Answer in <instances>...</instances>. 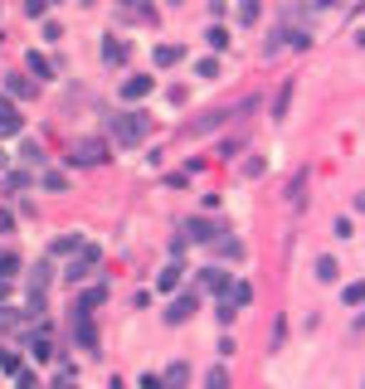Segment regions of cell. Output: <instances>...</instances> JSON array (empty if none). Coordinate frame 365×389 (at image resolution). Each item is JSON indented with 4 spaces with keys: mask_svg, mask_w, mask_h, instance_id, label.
<instances>
[{
    "mask_svg": "<svg viewBox=\"0 0 365 389\" xmlns=\"http://www.w3.org/2000/svg\"><path fill=\"white\" fill-rule=\"evenodd\" d=\"M205 389H229V365H215V370L205 375Z\"/></svg>",
    "mask_w": 365,
    "mask_h": 389,
    "instance_id": "7402d4cb",
    "label": "cell"
},
{
    "mask_svg": "<svg viewBox=\"0 0 365 389\" xmlns=\"http://www.w3.org/2000/svg\"><path fill=\"white\" fill-rule=\"evenodd\" d=\"M225 229H215V224H205V219H185V239L190 244H215Z\"/></svg>",
    "mask_w": 365,
    "mask_h": 389,
    "instance_id": "52a82bcc",
    "label": "cell"
},
{
    "mask_svg": "<svg viewBox=\"0 0 365 389\" xmlns=\"http://www.w3.org/2000/svg\"><path fill=\"white\" fill-rule=\"evenodd\" d=\"M49 5H54V0H25V15L39 20V15H49Z\"/></svg>",
    "mask_w": 365,
    "mask_h": 389,
    "instance_id": "d6a6232c",
    "label": "cell"
},
{
    "mask_svg": "<svg viewBox=\"0 0 365 389\" xmlns=\"http://www.w3.org/2000/svg\"><path fill=\"white\" fill-rule=\"evenodd\" d=\"M287 108H292V78H287V83L278 88V98H273V117L282 122V117H287Z\"/></svg>",
    "mask_w": 365,
    "mask_h": 389,
    "instance_id": "9a60e30c",
    "label": "cell"
},
{
    "mask_svg": "<svg viewBox=\"0 0 365 389\" xmlns=\"http://www.w3.org/2000/svg\"><path fill=\"white\" fill-rule=\"evenodd\" d=\"M258 15H263V5H258V0H239V25H253Z\"/></svg>",
    "mask_w": 365,
    "mask_h": 389,
    "instance_id": "cb8c5ba5",
    "label": "cell"
},
{
    "mask_svg": "<svg viewBox=\"0 0 365 389\" xmlns=\"http://www.w3.org/2000/svg\"><path fill=\"white\" fill-rule=\"evenodd\" d=\"M195 73H200V78H220V58H200Z\"/></svg>",
    "mask_w": 365,
    "mask_h": 389,
    "instance_id": "1f68e13d",
    "label": "cell"
},
{
    "mask_svg": "<svg viewBox=\"0 0 365 389\" xmlns=\"http://www.w3.org/2000/svg\"><path fill=\"white\" fill-rule=\"evenodd\" d=\"M20 161H25V166H44V146H39V141H25V146H20Z\"/></svg>",
    "mask_w": 365,
    "mask_h": 389,
    "instance_id": "e0dca14e",
    "label": "cell"
},
{
    "mask_svg": "<svg viewBox=\"0 0 365 389\" xmlns=\"http://www.w3.org/2000/svg\"><path fill=\"white\" fill-rule=\"evenodd\" d=\"M146 132H151V117H146V112H122V117H113L117 146H137V141H146Z\"/></svg>",
    "mask_w": 365,
    "mask_h": 389,
    "instance_id": "6da1fadb",
    "label": "cell"
},
{
    "mask_svg": "<svg viewBox=\"0 0 365 389\" xmlns=\"http://www.w3.org/2000/svg\"><path fill=\"white\" fill-rule=\"evenodd\" d=\"M0 234H15V214H10L5 204H0Z\"/></svg>",
    "mask_w": 365,
    "mask_h": 389,
    "instance_id": "d590c367",
    "label": "cell"
},
{
    "mask_svg": "<svg viewBox=\"0 0 365 389\" xmlns=\"http://www.w3.org/2000/svg\"><path fill=\"white\" fill-rule=\"evenodd\" d=\"M0 170H10V156H5V151H0Z\"/></svg>",
    "mask_w": 365,
    "mask_h": 389,
    "instance_id": "60d3db41",
    "label": "cell"
},
{
    "mask_svg": "<svg viewBox=\"0 0 365 389\" xmlns=\"http://www.w3.org/2000/svg\"><path fill=\"white\" fill-rule=\"evenodd\" d=\"M5 292H10V278H0V297H5Z\"/></svg>",
    "mask_w": 365,
    "mask_h": 389,
    "instance_id": "ab89813d",
    "label": "cell"
},
{
    "mask_svg": "<svg viewBox=\"0 0 365 389\" xmlns=\"http://www.w3.org/2000/svg\"><path fill=\"white\" fill-rule=\"evenodd\" d=\"M151 88H156V78H141V73H132V78L122 83V98H127V103H141Z\"/></svg>",
    "mask_w": 365,
    "mask_h": 389,
    "instance_id": "ba28073f",
    "label": "cell"
},
{
    "mask_svg": "<svg viewBox=\"0 0 365 389\" xmlns=\"http://www.w3.org/2000/svg\"><path fill=\"white\" fill-rule=\"evenodd\" d=\"M312 5H336V0H312Z\"/></svg>",
    "mask_w": 365,
    "mask_h": 389,
    "instance_id": "7bdbcfd3",
    "label": "cell"
},
{
    "mask_svg": "<svg viewBox=\"0 0 365 389\" xmlns=\"http://www.w3.org/2000/svg\"><path fill=\"white\" fill-rule=\"evenodd\" d=\"M341 302H346V306L365 302V282H351V287H346V292H341Z\"/></svg>",
    "mask_w": 365,
    "mask_h": 389,
    "instance_id": "83f0119b",
    "label": "cell"
},
{
    "mask_svg": "<svg viewBox=\"0 0 365 389\" xmlns=\"http://www.w3.org/2000/svg\"><path fill=\"white\" fill-rule=\"evenodd\" d=\"M180 273H185L180 263H170V268H161V278H156V292H175V287H180Z\"/></svg>",
    "mask_w": 365,
    "mask_h": 389,
    "instance_id": "4fadbf2b",
    "label": "cell"
},
{
    "mask_svg": "<svg viewBox=\"0 0 365 389\" xmlns=\"http://www.w3.org/2000/svg\"><path fill=\"white\" fill-rule=\"evenodd\" d=\"M356 209H365V194H356Z\"/></svg>",
    "mask_w": 365,
    "mask_h": 389,
    "instance_id": "b9f144b4",
    "label": "cell"
},
{
    "mask_svg": "<svg viewBox=\"0 0 365 389\" xmlns=\"http://www.w3.org/2000/svg\"><path fill=\"white\" fill-rule=\"evenodd\" d=\"M195 311H200V292L190 287V292H180V297L166 306V326H185V321H190Z\"/></svg>",
    "mask_w": 365,
    "mask_h": 389,
    "instance_id": "277c9868",
    "label": "cell"
},
{
    "mask_svg": "<svg viewBox=\"0 0 365 389\" xmlns=\"http://www.w3.org/2000/svg\"><path fill=\"white\" fill-rule=\"evenodd\" d=\"M108 161V141L103 137H83L68 146V166H103Z\"/></svg>",
    "mask_w": 365,
    "mask_h": 389,
    "instance_id": "7a4b0ae2",
    "label": "cell"
},
{
    "mask_svg": "<svg viewBox=\"0 0 365 389\" xmlns=\"http://www.w3.org/2000/svg\"><path fill=\"white\" fill-rule=\"evenodd\" d=\"M170 5H175V0H170Z\"/></svg>",
    "mask_w": 365,
    "mask_h": 389,
    "instance_id": "f6af8a7d",
    "label": "cell"
},
{
    "mask_svg": "<svg viewBox=\"0 0 365 389\" xmlns=\"http://www.w3.org/2000/svg\"><path fill=\"white\" fill-rule=\"evenodd\" d=\"M205 39H210V49H215V54H225L229 44H234V39H229V29H225V25H210V34H205Z\"/></svg>",
    "mask_w": 365,
    "mask_h": 389,
    "instance_id": "ac0fdd59",
    "label": "cell"
},
{
    "mask_svg": "<svg viewBox=\"0 0 365 389\" xmlns=\"http://www.w3.org/2000/svg\"><path fill=\"white\" fill-rule=\"evenodd\" d=\"M15 273H20V258L5 249V253H0V278H10V282H15Z\"/></svg>",
    "mask_w": 365,
    "mask_h": 389,
    "instance_id": "484cf974",
    "label": "cell"
},
{
    "mask_svg": "<svg viewBox=\"0 0 365 389\" xmlns=\"http://www.w3.org/2000/svg\"><path fill=\"white\" fill-rule=\"evenodd\" d=\"M20 326V311L15 306H0V331H15Z\"/></svg>",
    "mask_w": 365,
    "mask_h": 389,
    "instance_id": "4dcf8cb0",
    "label": "cell"
},
{
    "mask_svg": "<svg viewBox=\"0 0 365 389\" xmlns=\"http://www.w3.org/2000/svg\"><path fill=\"white\" fill-rule=\"evenodd\" d=\"M103 302V287H88L83 297H78V302H73V311H93V306Z\"/></svg>",
    "mask_w": 365,
    "mask_h": 389,
    "instance_id": "d4e9b609",
    "label": "cell"
},
{
    "mask_svg": "<svg viewBox=\"0 0 365 389\" xmlns=\"http://www.w3.org/2000/svg\"><path fill=\"white\" fill-rule=\"evenodd\" d=\"M73 341L83 346L88 356H98V326H93V311H73Z\"/></svg>",
    "mask_w": 365,
    "mask_h": 389,
    "instance_id": "5b68a950",
    "label": "cell"
},
{
    "mask_svg": "<svg viewBox=\"0 0 365 389\" xmlns=\"http://www.w3.org/2000/svg\"><path fill=\"white\" fill-rule=\"evenodd\" d=\"M39 180H44V190H63V185H68V180H63V175H58V170H44V175H39Z\"/></svg>",
    "mask_w": 365,
    "mask_h": 389,
    "instance_id": "836d02e7",
    "label": "cell"
},
{
    "mask_svg": "<svg viewBox=\"0 0 365 389\" xmlns=\"http://www.w3.org/2000/svg\"><path fill=\"white\" fill-rule=\"evenodd\" d=\"M78 249H83V234H68V239L54 244V253H78Z\"/></svg>",
    "mask_w": 365,
    "mask_h": 389,
    "instance_id": "f1b7e54d",
    "label": "cell"
},
{
    "mask_svg": "<svg viewBox=\"0 0 365 389\" xmlns=\"http://www.w3.org/2000/svg\"><path fill=\"white\" fill-rule=\"evenodd\" d=\"M244 175H249V180H258V175H263V161H258V156H253V161H244Z\"/></svg>",
    "mask_w": 365,
    "mask_h": 389,
    "instance_id": "8d00e7d4",
    "label": "cell"
},
{
    "mask_svg": "<svg viewBox=\"0 0 365 389\" xmlns=\"http://www.w3.org/2000/svg\"><path fill=\"white\" fill-rule=\"evenodd\" d=\"M180 58H185L180 44H156V68H170V63H180Z\"/></svg>",
    "mask_w": 365,
    "mask_h": 389,
    "instance_id": "5bb4252c",
    "label": "cell"
},
{
    "mask_svg": "<svg viewBox=\"0 0 365 389\" xmlns=\"http://www.w3.org/2000/svg\"><path fill=\"white\" fill-rule=\"evenodd\" d=\"M200 287H205V292H220V297H225V292H229L225 268H205V273H200Z\"/></svg>",
    "mask_w": 365,
    "mask_h": 389,
    "instance_id": "30bf717a",
    "label": "cell"
},
{
    "mask_svg": "<svg viewBox=\"0 0 365 389\" xmlns=\"http://www.w3.org/2000/svg\"><path fill=\"white\" fill-rule=\"evenodd\" d=\"M225 297H229L234 306H249V302H253V287H249V282H229V292H225Z\"/></svg>",
    "mask_w": 365,
    "mask_h": 389,
    "instance_id": "d6986e66",
    "label": "cell"
},
{
    "mask_svg": "<svg viewBox=\"0 0 365 389\" xmlns=\"http://www.w3.org/2000/svg\"><path fill=\"white\" fill-rule=\"evenodd\" d=\"M29 351H34V361H49V356H54V346H49L44 336H34V341H29Z\"/></svg>",
    "mask_w": 365,
    "mask_h": 389,
    "instance_id": "f546056e",
    "label": "cell"
},
{
    "mask_svg": "<svg viewBox=\"0 0 365 389\" xmlns=\"http://www.w3.org/2000/svg\"><path fill=\"white\" fill-rule=\"evenodd\" d=\"M5 93H10V98H34L39 83H29L25 73H10V78H5Z\"/></svg>",
    "mask_w": 365,
    "mask_h": 389,
    "instance_id": "7c38bea8",
    "label": "cell"
},
{
    "mask_svg": "<svg viewBox=\"0 0 365 389\" xmlns=\"http://www.w3.org/2000/svg\"><path fill=\"white\" fill-rule=\"evenodd\" d=\"M215 253L220 258H244V244L239 239H215Z\"/></svg>",
    "mask_w": 365,
    "mask_h": 389,
    "instance_id": "44dd1931",
    "label": "cell"
},
{
    "mask_svg": "<svg viewBox=\"0 0 365 389\" xmlns=\"http://www.w3.org/2000/svg\"><path fill=\"white\" fill-rule=\"evenodd\" d=\"M49 273H54V268H49V263H39V268L29 273V292H44V287H49Z\"/></svg>",
    "mask_w": 365,
    "mask_h": 389,
    "instance_id": "603a6c76",
    "label": "cell"
},
{
    "mask_svg": "<svg viewBox=\"0 0 365 389\" xmlns=\"http://www.w3.org/2000/svg\"><path fill=\"white\" fill-rule=\"evenodd\" d=\"M20 132H25V117L15 112L10 98H0V141H5V137H20Z\"/></svg>",
    "mask_w": 365,
    "mask_h": 389,
    "instance_id": "8992f818",
    "label": "cell"
},
{
    "mask_svg": "<svg viewBox=\"0 0 365 389\" xmlns=\"http://www.w3.org/2000/svg\"><path fill=\"white\" fill-rule=\"evenodd\" d=\"M103 58H108V63H127V44H122V39H108V44H103Z\"/></svg>",
    "mask_w": 365,
    "mask_h": 389,
    "instance_id": "ffe728a7",
    "label": "cell"
},
{
    "mask_svg": "<svg viewBox=\"0 0 365 389\" xmlns=\"http://www.w3.org/2000/svg\"><path fill=\"white\" fill-rule=\"evenodd\" d=\"M336 258H331V253H322V258H317V282H336Z\"/></svg>",
    "mask_w": 365,
    "mask_h": 389,
    "instance_id": "2e32d148",
    "label": "cell"
},
{
    "mask_svg": "<svg viewBox=\"0 0 365 389\" xmlns=\"http://www.w3.org/2000/svg\"><path fill=\"white\" fill-rule=\"evenodd\" d=\"M98 263H103V253L83 244V249H78V258H73V263L63 268V282H73V287H78L83 278H93V268H98Z\"/></svg>",
    "mask_w": 365,
    "mask_h": 389,
    "instance_id": "3957f363",
    "label": "cell"
},
{
    "mask_svg": "<svg viewBox=\"0 0 365 389\" xmlns=\"http://www.w3.org/2000/svg\"><path fill=\"white\" fill-rule=\"evenodd\" d=\"M15 380H20V389H44V385H39V380H34V375H25V370H20Z\"/></svg>",
    "mask_w": 365,
    "mask_h": 389,
    "instance_id": "74e56055",
    "label": "cell"
},
{
    "mask_svg": "<svg viewBox=\"0 0 365 389\" xmlns=\"http://www.w3.org/2000/svg\"><path fill=\"white\" fill-rule=\"evenodd\" d=\"M117 5H137V0H117Z\"/></svg>",
    "mask_w": 365,
    "mask_h": 389,
    "instance_id": "ee69618b",
    "label": "cell"
},
{
    "mask_svg": "<svg viewBox=\"0 0 365 389\" xmlns=\"http://www.w3.org/2000/svg\"><path fill=\"white\" fill-rule=\"evenodd\" d=\"M108 389H127V385H122V380H117V375H113V380H108Z\"/></svg>",
    "mask_w": 365,
    "mask_h": 389,
    "instance_id": "f35d334b",
    "label": "cell"
},
{
    "mask_svg": "<svg viewBox=\"0 0 365 389\" xmlns=\"http://www.w3.org/2000/svg\"><path fill=\"white\" fill-rule=\"evenodd\" d=\"M5 185H10V190H25V185H29V175H20V170H10V175H5Z\"/></svg>",
    "mask_w": 365,
    "mask_h": 389,
    "instance_id": "e575fe53",
    "label": "cell"
},
{
    "mask_svg": "<svg viewBox=\"0 0 365 389\" xmlns=\"http://www.w3.org/2000/svg\"><path fill=\"white\" fill-rule=\"evenodd\" d=\"M0 370H5V375H20V356L5 351V346H0Z\"/></svg>",
    "mask_w": 365,
    "mask_h": 389,
    "instance_id": "4316f807",
    "label": "cell"
},
{
    "mask_svg": "<svg viewBox=\"0 0 365 389\" xmlns=\"http://www.w3.org/2000/svg\"><path fill=\"white\" fill-rule=\"evenodd\" d=\"M161 385H166V389H185V385H190V365H185V361H175V365L166 370V375H161Z\"/></svg>",
    "mask_w": 365,
    "mask_h": 389,
    "instance_id": "8fae6325",
    "label": "cell"
},
{
    "mask_svg": "<svg viewBox=\"0 0 365 389\" xmlns=\"http://www.w3.org/2000/svg\"><path fill=\"white\" fill-rule=\"evenodd\" d=\"M25 68L34 73V78H39V83H49V78H54V63L39 54V49H29V54H25Z\"/></svg>",
    "mask_w": 365,
    "mask_h": 389,
    "instance_id": "9c48e42d",
    "label": "cell"
}]
</instances>
